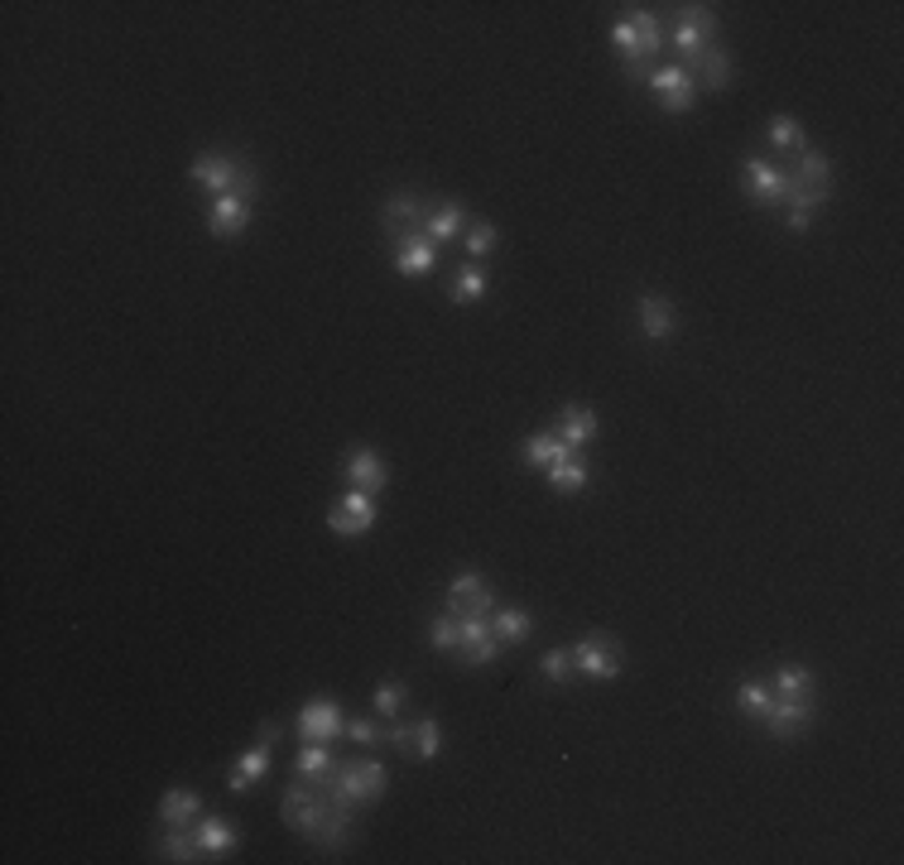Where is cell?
Listing matches in <instances>:
<instances>
[{
	"instance_id": "6da1fadb",
	"label": "cell",
	"mask_w": 904,
	"mask_h": 865,
	"mask_svg": "<svg viewBox=\"0 0 904 865\" xmlns=\"http://www.w3.org/2000/svg\"><path fill=\"white\" fill-rule=\"evenodd\" d=\"M279 812H284V827L299 832L303 842L323 846V851H347L351 846V818H342L327 798L323 779H294L279 798Z\"/></svg>"
},
{
	"instance_id": "7a4b0ae2",
	"label": "cell",
	"mask_w": 904,
	"mask_h": 865,
	"mask_svg": "<svg viewBox=\"0 0 904 865\" xmlns=\"http://www.w3.org/2000/svg\"><path fill=\"white\" fill-rule=\"evenodd\" d=\"M327 784V798H333V808L342 812V818H356V808L371 804V798H380L390 788V774L380 760H347L342 755L333 769L323 774Z\"/></svg>"
},
{
	"instance_id": "3957f363",
	"label": "cell",
	"mask_w": 904,
	"mask_h": 865,
	"mask_svg": "<svg viewBox=\"0 0 904 865\" xmlns=\"http://www.w3.org/2000/svg\"><path fill=\"white\" fill-rule=\"evenodd\" d=\"M188 173H193V183H202L212 198L236 193V198L250 202L260 193V173L250 169L246 155H232V149H202V155L188 164Z\"/></svg>"
},
{
	"instance_id": "277c9868",
	"label": "cell",
	"mask_w": 904,
	"mask_h": 865,
	"mask_svg": "<svg viewBox=\"0 0 904 865\" xmlns=\"http://www.w3.org/2000/svg\"><path fill=\"white\" fill-rule=\"evenodd\" d=\"M665 40L673 54H679V68H689L703 48L717 44V10L712 5H673V30Z\"/></svg>"
},
{
	"instance_id": "5b68a950",
	"label": "cell",
	"mask_w": 904,
	"mask_h": 865,
	"mask_svg": "<svg viewBox=\"0 0 904 865\" xmlns=\"http://www.w3.org/2000/svg\"><path fill=\"white\" fill-rule=\"evenodd\" d=\"M428 212H433V202L424 193H414V188H394V193L380 202V232H386V240L400 246V240L424 232Z\"/></svg>"
},
{
	"instance_id": "8992f818",
	"label": "cell",
	"mask_w": 904,
	"mask_h": 865,
	"mask_svg": "<svg viewBox=\"0 0 904 865\" xmlns=\"http://www.w3.org/2000/svg\"><path fill=\"white\" fill-rule=\"evenodd\" d=\"M741 188L750 202H760V207H780V202H789V169L766 155H746L741 159Z\"/></svg>"
},
{
	"instance_id": "52a82bcc",
	"label": "cell",
	"mask_w": 904,
	"mask_h": 865,
	"mask_svg": "<svg viewBox=\"0 0 904 865\" xmlns=\"http://www.w3.org/2000/svg\"><path fill=\"white\" fill-rule=\"evenodd\" d=\"M572 669L582 673V678H616L621 673V640L616 634H582L578 644H572Z\"/></svg>"
},
{
	"instance_id": "ba28073f",
	"label": "cell",
	"mask_w": 904,
	"mask_h": 865,
	"mask_svg": "<svg viewBox=\"0 0 904 865\" xmlns=\"http://www.w3.org/2000/svg\"><path fill=\"white\" fill-rule=\"evenodd\" d=\"M448 610L457 620H467V616H491L495 610V587L487 577H481L477 568H462V572H453V582H448Z\"/></svg>"
},
{
	"instance_id": "9c48e42d",
	"label": "cell",
	"mask_w": 904,
	"mask_h": 865,
	"mask_svg": "<svg viewBox=\"0 0 904 865\" xmlns=\"http://www.w3.org/2000/svg\"><path fill=\"white\" fill-rule=\"evenodd\" d=\"M376 495L366 491H347L333 501V510H327V529L342 533V539H361L366 529H376Z\"/></svg>"
},
{
	"instance_id": "30bf717a",
	"label": "cell",
	"mask_w": 904,
	"mask_h": 865,
	"mask_svg": "<svg viewBox=\"0 0 904 865\" xmlns=\"http://www.w3.org/2000/svg\"><path fill=\"white\" fill-rule=\"evenodd\" d=\"M645 87L655 92L659 106L673 111V116H679V111H693V101H697V82L679 68V63H669V68H655V72L645 78Z\"/></svg>"
},
{
	"instance_id": "8fae6325",
	"label": "cell",
	"mask_w": 904,
	"mask_h": 865,
	"mask_svg": "<svg viewBox=\"0 0 904 865\" xmlns=\"http://www.w3.org/2000/svg\"><path fill=\"white\" fill-rule=\"evenodd\" d=\"M457 654H462L467 669H487L501 654V640L491 634V616H467L462 620V640H457Z\"/></svg>"
},
{
	"instance_id": "7c38bea8",
	"label": "cell",
	"mask_w": 904,
	"mask_h": 865,
	"mask_svg": "<svg viewBox=\"0 0 904 865\" xmlns=\"http://www.w3.org/2000/svg\"><path fill=\"white\" fill-rule=\"evenodd\" d=\"M342 731H347V721H342V707L333 703V697H313V703L299 711V735L303 741L327 745V741H337Z\"/></svg>"
},
{
	"instance_id": "4fadbf2b",
	"label": "cell",
	"mask_w": 904,
	"mask_h": 865,
	"mask_svg": "<svg viewBox=\"0 0 904 865\" xmlns=\"http://www.w3.org/2000/svg\"><path fill=\"white\" fill-rule=\"evenodd\" d=\"M774 741H799L808 727H813V703H789V697H774V707H770V717L760 721Z\"/></svg>"
},
{
	"instance_id": "5bb4252c",
	"label": "cell",
	"mask_w": 904,
	"mask_h": 865,
	"mask_svg": "<svg viewBox=\"0 0 904 865\" xmlns=\"http://www.w3.org/2000/svg\"><path fill=\"white\" fill-rule=\"evenodd\" d=\"M342 472H347L351 491H366V495L386 491V481H390V467H386V457H380L376 448H351Z\"/></svg>"
},
{
	"instance_id": "9a60e30c",
	"label": "cell",
	"mask_w": 904,
	"mask_h": 865,
	"mask_svg": "<svg viewBox=\"0 0 904 865\" xmlns=\"http://www.w3.org/2000/svg\"><path fill=\"white\" fill-rule=\"evenodd\" d=\"M635 317H640V337L645 341H665V337L679 333V308H673L665 294H640Z\"/></svg>"
},
{
	"instance_id": "2e32d148",
	"label": "cell",
	"mask_w": 904,
	"mask_h": 865,
	"mask_svg": "<svg viewBox=\"0 0 904 865\" xmlns=\"http://www.w3.org/2000/svg\"><path fill=\"white\" fill-rule=\"evenodd\" d=\"M246 226H250V202H246V198H236V193L212 198V207H208V232H212V236L236 240L241 232H246Z\"/></svg>"
},
{
	"instance_id": "e0dca14e",
	"label": "cell",
	"mask_w": 904,
	"mask_h": 865,
	"mask_svg": "<svg viewBox=\"0 0 904 865\" xmlns=\"http://www.w3.org/2000/svg\"><path fill=\"white\" fill-rule=\"evenodd\" d=\"M683 72H689L703 92H727V87H732V58H727V48H722V44L703 48V54H697Z\"/></svg>"
},
{
	"instance_id": "ac0fdd59",
	"label": "cell",
	"mask_w": 904,
	"mask_h": 865,
	"mask_svg": "<svg viewBox=\"0 0 904 865\" xmlns=\"http://www.w3.org/2000/svg\"><path fill=\"white\" fill-rule=\"evenodd\" d=\"M193 832H198V846H202V856L208 861H232L236 846H241V832L226 818H198Z\"/></svg>"
},
{
	"instance_id": "d6986e66",
	"label": "cell",
	"mask_w": 904,
	"mask_h": 865,
	"mask_svg": "<svg viewBox=\"0 0 904 865\" xmlns=\"http://www.w3.org/2000/svg\"><path fill=\"white\" fill-rule=\"evenodd\" d=\"M270 750H275V745H265V741L250 745L246 755H241L236 765H232V774H226V788H232V794H250L256 784L270 779Z\"/></svg>"
},
{
	"instance_id": "ffe728a7",
	"label": "cell",
	"mask_w": 904,
	"mask_h": 865,
	"mask_svg": "<svg viewBox=\"0 0 904 865\" xmlns=\"http://www.w3.org/2000/svg\"><path fill=\"white\" fill-rule=\"evenodd\" d=\"M554 432H558V442H563V448L582 452V448H588V442L596 438V414L588 409V404H568V409L558 414Z\"/></svg>"
},
{
	"instance_id": "44dd1931",
	"label": "cell",
	"mask_w": 904,
	"mask_h": 865,
	"mask_svg": "<svg viewBox=\"0 0 904 865\" xmlns=\"http://www.w3.org/2000/svg\"><path fill=\"white\" fill-rule=\"evenodd\" d=\"M155 856L159 861H174V865H193V861H208L198 846V832L193 827H164L155 836Z\"/></svg>"
},
{
	"instance_id": "7402d4cb",
	"label": "cell",
	"mask_w": 904,
	"mask_h": 865,
	"mask_svg": "<svg viewBox=\"0 0 904 865\" xmlns=\"http://www.w3.org/2000/svg\"><path fill=\"white\" fill-rule=\"evenodd\" d=\"M433 260H438V246H433L424 232L394 246V270H400L404 279H424V274L433 270Z\"/></svg>"
},
{
	"instance_id": "603a6c76",
	"label": "cell",
	"mask_w": 904,
	"mask_h": 865,
	"mask_svg": "<svg viewBox=\"0 0 904 865\" xmlns=\"http://www.w3.org/2000/svg\"><path fill=\"white\" fill-rule=\"evenodd\" d=\"M630 10V30H635V48H640V63H649L665 48V15L649 5H626Z\"/></svg>"
},
{
	"instance_id": "cb8c5ba5",
	"label": "cell",
	"mask_w": 904,
	"mask_h": 865,
	"mask_svg": "<svg viewBox=\"0 0 904 865\" xmlns=\"http://www.w3.org/2000/svg\"><path fill=\"white\" fill-rule=\"evenodd\" d=\"M467 207L462 202H433V212H428V222H424V236L438 246V240H462L467 232Z\"/></svg>"
},
{
	"instance_id": "d4e9b609",
	"label": "cell",
	"mask_w": 904,
	"mask_h": 865,
	"mask_svg": "<svg viewBox=\"0 0 904 865\" xmlns=\"http://www.w3.org/2000/svg\"><path fill=\"white\" fill-rule=\"evenodd\" d=\"M544 472H549V486L558 491V495H578L582 486H588V476H592V467H588V457H582V452H563V457H558V462H549V467H544Z\"/></svg>"
},
{
	"instance_id": "484cf974",
	"label": "cell",
	"mask_w": 904,
	"mask_h": 865,
	"mask_svg": "<svg viewBox=\"0 0 904 865\" xmlns=\"http://www.w3.org/2000/svg\"><path fill=\"white\" fill-rule=\"evenodd\" d=\"M774 697H789V703H813V693H818V683H813V669L808 664H780L770 678Z\"/></svg>"
},
{
	"instance_id": "4316f807",
	"label": "cell",
	"mask_w": 904,
	"mask_h": 865,
	"mask_svg": "<svg viewBox=\"0 0 904 865\" xmlns=\"http://www.w3.org/2000/svg\"><path fill=\"white\" fill-rule=\"evenodd\" d=\"M491 634L501 644H525L534 634V616L525 606H495L491 610Z\"/></svg>"
},
{
	"instance_id": "83f0119b",
	"label": "cell",
	"mask_w": 904,
	"mask_h": 865,
	"mask_svg": "<svg viewBox=\"0 0 904 865\" xmlns=\"http://www.w3.org/2000/svg\"><path fill=\"white\" fill-rule=\"evenodd\" d=\"M202 818V798L193 794V788H169V794L159 798V822L164 827H193Z\"/></svg>"
},
{
	"instance_id": "f1b7e54d",
	"label": "cell",
	"mask_w": 904,
	"mask_h": 865,
	"mask_svg": "<svg viewBox=\"0 0 904 865\" xmlns=\"http://www.w3.org/2000/svg\"><path fill=\"white\" fill-rule=\"evenodd\" d=\"M568 448L558 442V432L554 428H544V432H529L525 442H520V462L525 467H549V462H558Z\"/></svg>"
},
{
	"instance_id": "f546056e",
	"label": "cell",
	"mask_w": 904,
	"mask_h": 865,
	"mask_svg": "<svg viewBox=\"0 0 904 865\" xmlns=\"http://www.w3.org/2000/svg\"><path fill=\"white\" fill-rule=\"evenodd\" d=\"M487 289H491V279L481 274V265H477V260H467V265H457L448 299H453V303H477V299H487Z\"/></svg>"
},
{
	"instance_id": "4dcf8cb0",
	"label": "cell",
	"mask_w": 904,
	"mask_h": 865,
	"mask_svg": "<svg viewBox=\"0 0 904 865\" xmlns=\"http://www.w3.org/2000/svg\"><path fill=\"white\" fill-rule=\"evenodd\" d=\"M770 707H774V688H770V683H756V678H750V683H741V688H736V711H741V717L766 721Z\"/></svg>"
},
{
	"instance_id": "1f68e13d",
	"label": "cell",
	"mask_w": 904,
	"mask_h": 865,
	"mask_svg": "<svg viewBox=\"0 0 904 865\" xmlns=\"http://www.w3.org/2000/svg\"><path fill=\"white\" fill-rule=\"evenodd\" d=\"M333 765H337L333 750L317 745V741H309V745H303L299 755H294V779H323V774L333 769Z\"/></svg>"
},
{
	"instance_id": "d6a6232c",
	"label": "cell",
	"mask_w": 904,
	"mask_h": 865,
	"mask_svg": "<svg viewBox=\"0 0 904 865\" xmlns=\"http://www.w3.org/2000/svg\"><path fill=\"white\" fill-rule=\"evenodd\" d=\"M770 139H774V149H780V155H789V159H794L799 149L808 145V139H804V125H799L794 116H784V111H780V116H770Z\"/></svg>"
},
{
	"instance_id": "836d02e7",
	"label": "cell",
	"mask_w": 904,
	"mask_h": 865,
	"mask_svg": "<svg viewBox=\"0 0 904 865\" xmlns=\"http://www.w3.org/2000/svg\"><path fill=\"white\" fill-rule=\"evenodd\" d=\"M462 246H467V260L491 256V250L501 246V226H495V222H472V226L462 232Z\"/></svg>"
},
{
	"instance_id": "e575fe53",
	"label": "cell",
	"mask_w": 904,
	"mask_h": 865,
	"mask_svg": "<svg viewBox=\"0 0 904 865\" xmlns=\"http://www.w3.org/2000/svg\"><path fill=\"white\" fill-rule=\"evenodd\" d=\"M457 640H462V620H457L453 610H443V616L428 620V644L433 649H443V654H448V649H457Z\"/></svg>"
},
{
	"instance_id": "d590c367",
	"label": "cell",
	"mask_w": 904,
	"mask_h": 865,
	"mask_svg": "<svg viewBox=\"0 0 904 865\" xmlns=\"http://www.w3.org/2000/svg\"><path fill=\"white\" fill-rule=\"evenodd\" d=\"M404 697H410V688H404V683L400 678H386V683H380V688H376V697H371V703H376V711H380V717H400V707H404Z\"/></svg>"
},
{
	"instance_id": "8d00e7d4",
	"label": "cell",
	"mask_w": 904,
	"mask_h": 865,
	"mask_svg": "<svg viewBox=\"0 0 904 865\" xmlns=\"http://www.w3.org/2000/svg\"><path fill=\"white\" fill-rule=\"evenodd\" d=\"M347 741L351 745H376V750H386V727L371 717H351L347 721Z\"/></svg>"
},
{
	"instance_id": "74e56055",
	"label": "cell",
	"mask_w": 904,
	"mask_h": 865,
	"mask_svg": "<svg viewBox=\"0 0 904 865\" xmlns=\"http://www.w3.org/2000/svg\"><path fill=\"white\" fill-rule=\"evenodd\" d=\"M414 741H418V760H438V750H443L438 721H433V717H418V721H414Z\"/></svg>"
},
{
	"instance_id": "f35d334b",
	"label": "cell",
	"mask_w": 904,
	"mask_h": 865,
	"mask_svg": "<svg viewBox=\"0 0 904 865\" xmlns=\"http://www.w3.org/2000/svg\"><path fill=\"white\" fill-rule=\"evenodd\" d=\"M539 673L549 683H568L572 673H578V669H572V649H549V654L539 659Z\"/></svg>"
},
{
	"instance_id": "ab89813d",
	"label": "cell",
	"mask_w": 904,
	"mask_h": 865,
	"mask_svg": "<svg viewBox=\"0 0 904 865\" xmlns=\"http://www.w3.org/2000/svg\"><path fill=\"white\" fill-rule=\"evenodd\" d=\"M386 745L400 750L404 760H418V741H414V721H394V727H386Z\"/></svg>"
},
{
	"instance_id": "60d3db41",
	"label": "cell",
	"mask_w": 904,
	"mask_h": 865,
	"mask_svg": "<svg viewBox=\"0 0 904 865\" xmlns=\"http://www.w3.org/2000/svg\"><path fill=\"white\" fill-rule=\"evenodd\" d=\"M808 226H813V212H799V207H789V232H799V236H804Z\"/></svg>"
},
{
	"instance_id": "b9f144b4",
	"label": "cell",
	"mask_w": 904,
	"mask_h": 865,
	"mask_svg": "<svg viewBox=\"0 0 904 865\" xmlns=\"http://www.w3.org/2000/svg\"><path fill=\"white\" fill-rule=\"evenodd\" d=\"M256 741H265V745H275V741H279V721H260Z\"/></svg>"
}]
</instances>
